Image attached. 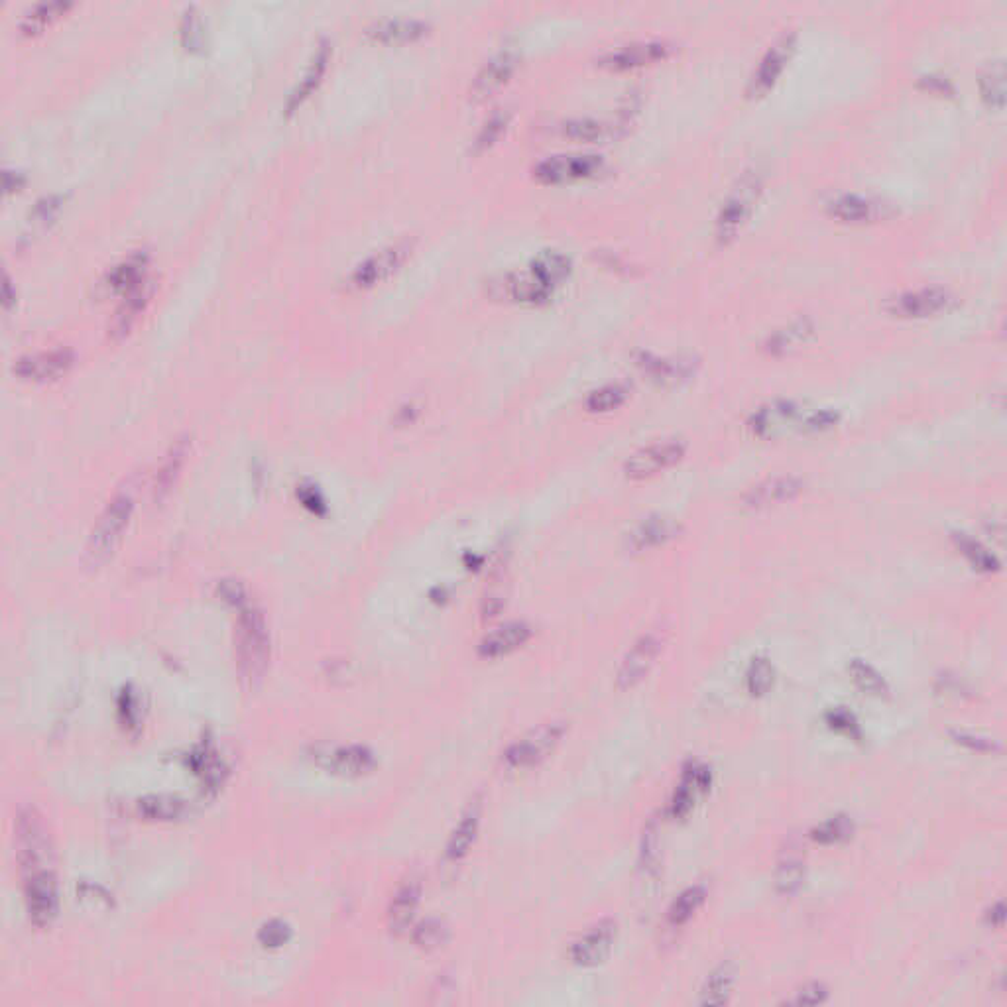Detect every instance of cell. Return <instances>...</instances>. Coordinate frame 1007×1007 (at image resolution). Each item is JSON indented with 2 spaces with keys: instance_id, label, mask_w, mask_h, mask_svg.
Here are the masks:
<instances>
[{
  "instance_id": "cell-1",
  "label": "cell",
  "mask_w": 1007,
  "mask_h": 1007,
  "mask_svg": "<svg viewBox=\"0 0 1007 1007\" xmlns=\"http://www.w3.org/2000/svg\"><path fill=\"white\" fill-rule=\"evenodd\" d=\"M225 600L233 602L240 608V618H238V653H240V665L246 673L248 679H258L270 657V638H268V628L264 622V616L250 606H244V591L240 585L231 583V593L223 591Z\"/></svg>"
},
{
  "instance_id": "cell-2",
  "label": "cell",
  "mask_w": 1007,
  "mask_h": 1007,
  "mask_svg": "<svg viewBox=\"0 0 1007 1007\" xmlns=\"http://www.w3.org/2000/svg\"><path fill=\"white\" fill-rule=\"evenodd\" d=\"M132 512H134V492L132 486L126 484L109 502V506L105 508V512L101 514L99 522L91 532L85 551V561L91 569L105 565L115 555L122 541V535L130 524Z\"/></svg>"
},
{
  "instance_id": "cell-3",
  "label": "cell",
  "mask_w": 1007,
  "mask_h": 1007,
  "mask_svg": "<svg viewBox=\"0 0 1007 1007\" xmlns=\"http://www.w3.org/2000/svg\"><path fill=\"white\" fill-rule=\"evenodd\" d=\"M16 834V856L22 870V878L54 870V850L52 838L46 829L44 819L36 809H22L14 825Z\"/></svg>"
},
{
  "instance_id": "cell-4",
  "label": "cell",
  "mask_w": 1007,
  "mask_h": 1007,
  "mask_svg": "<svg viewBox=\"0 0 1007 1007\" xmlns=\"http://www.w3.org/2000/svg\"><path fill=\"white\" fill-rule=\"evenodd\" d=\"M417 238L402 237L362 258L347 278L349 290H368L388 280L412 256Z\"/></svg>"
},
{
  "instance_id": "cell-5",
  "label": "cell",
  "mask_w": 1007,
  "mask_h": 1007,
  "mask_svg": "<svg viewBox=\"0 0 1007 1007\" xmlns=\"http://www.w3.org/2000/svg\"><path fill=\"white\" fill-rule=\"evenodd\" d=\"M565 734L567 724L563 720L543 722L508 746V750L504 752V762L510 770L537 768L559 748Z\"/></svg>"
},
{
  "instance_id": "cell-6",
  "label": "cell",
  "mask_w": 1007,
  "mask_h": 1007,
  "mask_svg": "<svg viewBox=\"0 0 1007 1007\" xmlns=\"http://www.w3.org/2000/svg\"><path fill=\"white\" fill-rule=\"evenodd\" d=\"M762 195V178L756 174H746L738 185L724 199L714 225V235L720 242H728L736 237L744 225L750 221L758 199Z\"/></svg>"
},
{
  "instance_id": "cell-7",
  "label": "cell",
  "mask_w": 1007,
  "mask_h": 1007,
  "mask_svg": "<svg viewBox=\"0 0 1007 1007\" xmlns=\"http://www.w3.org/2000/svg\"><path fill=\"white\" fill-rule=\"evenodd\" d=\"M687 455V443L683 439H659L632 453L624 463V474L628 480L644 482L677 467Z\"/></svg>"
},
{
  "instance_id": "cell-8",
  "label": "cell",
  "mask_w": 1007,
  "mask_h": 1007,
  "mask_svg": "<svg viewBox=\"0 0 1007 1007\" xmlns=\"http://www.w3.org/2000/svg\"><path fill=\"white\" fill-rule=\"evenodd\" d=\"M604 170V158L598 154H557L539 160L534 178L541 183H565L598 176Z\"/></svg>"
},
{
  "instance_id": "cell-9",
  "label": "cell",
  "mask_w": 1007,
  "mask_h": 1007,
  "mask_svg": "<svg viewBox=\"0 0 1007 1007\" xmlns=\"http://www.w3.org/2000/svg\"><path fill=\"white\" fill-rule=\"evenodd\" d=\"M663 652V636L659 632H648L636 640L628 650L616 673V687L628 691L638 687L650 673L657 657Z\"/></svg>"
},
{
  "instance_id": "cell-10",
  "label": "cell",
  "mask_w": 1007,
  "mask_h": 1007,
  "mask_svg": "<svg viewBox=\"0 0 1007 1007\" xmlns=\"http://www.w3.org/2000/svg\"><path fill=\"white\" fill-rule=\"evenodd\" d=\"M618 925L612 919H602L581 933L569 948V958L575 966L594 968L604 964L616 943Z\"/></svg>"
},
{
  "instance_id": "cell-11",
  "label": "cell",
  "mask_w": 1007,
  "mask_h": 1007,
  "mask_svg": "<svg viewBox=\"0 0 1007 1007\" xmlns=\"http://www.w3.org/2000/svg\"><path fill=\"white\" fill-rule=\"evenodd\" d=\"M805 492V480L793 474H777L748 488L742 506L750 512H764L797 500Z\"/></svg>"
},
{
  "instance_id": "cell-12",
  "label": "cell",
  "mask_w": 1007,
  "mask_h": 1007,
  "mask_svg": "<svg viewBox=\"0 0 1007 1007\" xmlns=\"http://www.w3.org/2000/svg\"><path fill=\"white\" fill-rule=\"evenodd\" d=\"M712 783V773L711 768L699 764V762H689L685 768H683V773H681V779L673 791V797H671V803H669V817L673 821H683L691 815V811L695 809L697 801L701 797H705L711 789Z\"/></svg>"
},
{
  "instance_id": "cell-13",
  "label": "cell",
  "mask_w": 1007,
  "mask_h": 1007,
  "mask_svg": "<svg viewBox=\"0 0 1007 1007\" xmlns=\"http://www.w3.org/2000/svg\"><path fill=\"white\" fill-rule=\"evenodd\" d=\"M673 52V46L663 42V40H648V42H632L624 46H616L612 50H606L600 58L598 65L610 71H628L644 65H652L657 61L667 60L669 54Z\"/></svg>"
},
{
  "instance_id": "cell-14",
  "label": "cell",
  "mask_w": 1007,
  "mask_h": 1007,
  "mask_svg": "<svg viewBox=\"0 0 1007 1007\" xmlns=\"http://www.w3.org/2000/svg\"><path fill=\"white\" fill-rule=\"evenodd\" d=\"M520 56L516 50H500L488 61L482 63V67L476 71L471 83V99L473 101H484L492 95H496L500 89H504L514 73L518 71Z\"/></svg>"
},
{
  "instance_id": "cell-15",
  "label": "cell",
  "mask_w": 1007,
  "mask_h": 1007,
  "mask_svg": "<svg viewBox=\"0 0 1007 1007\" xmlns=\"http://www.w3.org/2000/svg\"><path fill=\"white\" fill-rule=\"evenodd\" d=\"M24 901L34 925L46 927L58 915V884L54 870L24 878Z\"/></svg>"
},
{
  "instance_id": "cell-16",
  "label": "cell",
  "mask_w": 1007,
  "mask_h": 1007,
  "mask_svg": "<svg viewBox=\"0 0 1007 1007\" xmlns=\"http://www.w3.org/2000/svg\"><path fill=\"white\" fill-rule=\"evenodd\" d=\"M952 296L945 288H921L903 292L889 301V313L899 319H927L947 311Z\"/></svg>"
},
{
  "instance_id": "cell-17",
  "label": "cell",
  "mask_w": 1007,
  "mask_h": 1007,
  "mask_svg": "<svg viewBox=\"0 0 1007 1007\" xmlns=\"http://www.w3.org/2000/svg\"><path fill=\"white\" fill-rule=\"evenodd\" d=\"M73 360L75 355L67 347L38 351L18 358L14 362V374L32 382H46L65 374L71 368Z\"/></svg>"
},
{
  "instance_id": "cell-18",
  "label": "cell",
  "mask_w": 1007,
  "mask_h": 1007,
  "mask_svg": "<svg viewBox=\"0 0 1007 1007\" xmlns=\"http://www.w3.org/2000/svg\"><path fill=\"white\" fill-rule=\"evenodd\" d=\"M795 50V34H783L779 36L770 46V50L764 54L760 60V65L756 73L750 79L748 85V95L750 97H762L775 85L777 77L783 73L785 63L791 58Z\"/></svg>"
},
{
  "instance_id": "cell-19",
  "label": "cell",
  "mask_w": 1007,
  "mask_h": 1007,
  "mask_svg": "<svg viewBox=\"0 0 1007 1007\" xmlns=\"http://www.w3.org/2000/svg\"><path fill=\"white\" fill-rule=\"evenodd\" d=\"M148 250H130L117 264H113L101 278V288L109 294H126L146 278Z\"/></svg>"
},
{
  "instance_id": "cell-20",
  "label": "cell",
  "mask_w": 1007,
  "mask_h": 1007,
  "mask_svg": "<svg viewBox=\"0 0 1007 1007\" xmlns=\"http://www.w3.org/2000/svg\"><path fill=\"white\" fill-rule=\"evenodd\" d=\"M431 32V24L423 18H380L372 22L364 34L380 44H406L425 38Z\"/></svg>"
},
{
  "instance_id": "cell-21",
  "label": "cell",
  "mask_w": 1007,
  "mask_h": 1007,
  "mask_svg": "<svg viewBox=\"0 0 1007 1007\" xmlns=\"http://www.w3.org/2000/svg\"><path fill=\"white\" fill-rule=\"evenodd\" d=\"M534 636V630L526 622H510L494 632L486 634L478 646V655L484 659H502L522 650Z\"/></svg>"
},
{
  "instance_id": "cell-22",
  "label": "cell",
  "mask_w": 1007,
  "mask_h": 1007,
  "mask_svg": "<svg viewBox=\"0 0 1007 1007\" xmlns=\"http://www.w3.org/2000/svg\"><path fill=\"white\" fill-rule=\"evenodd\" d=\"M886 209H888L886 203L872 199V197H866V195H856V193L838 195L829 203V213L834 219H838L842 223H854V225L878 221V219L886 217Z\"/></svg>"
},
{
  "instance_id": "cell-23",
  "label": "cell",
  "mask_w": 1007,
  "mask_h": 1007,
  "mask_svg": "<svg viewBox=\"0 0 1007 1007\" xmlns=\"http://www.w3.org/2000/svg\"><path fill=\"white\" fill-rule=\"evenodd\" d=\"M331 42L329 40H321L311 56V60L307 63L301 79L297 81L296 87L292 89V93L288 95V101H286V113H294L297 107L319 87L325 71H327V65H329V60H331Z\"/></svg>"
},
{
  "instance_id": "cell-24",
  "label": "cell",
  "mask_w": 1007,
  "mask_h": 1007,
  "mask_svg": "<svg viewBox=\"0 0 1007 1007\" xmlns=\"http://www.w3.org/2000/svg\"><path fill=\"white\" fill-rule=\"evenodd\" d=\"M807 876V864H805V854L801 852V846L795 842H787V846L781 850L777 868H775V888L781 895H795L805 884Z\"/></svg>"
},
{
  "instance_id": "cell-25",
  "label": "cell",
  "mask_w": 1007,
  "mask_h": 1007,
  "mask_svg": "<svg viewBox=\"0 0 1007 1007\" xmlns=\"http://www.w3.org/2000/svg\"><path fill=\"white\" fill-rule=\"evenodd\" d=\"M419 899H421L419 880L410 878L408 882H404L398 888L392 903H390V909H388V927H390L392 935L402 937L410 931V927L414 923L415 911L419 907Z\"/></svg>"
},
{
  "instance_id": "cell-26",
  "label": "cell",
  "mask_w": 1007,
  "mask_h": 1007,
  "mask_svg": "<svg viewBox=\"0 0 1007 1007\" xmlns=\"http://www.w3.org/2000/svg\"><path fill=\"white\" fill-rule=\"evenodd\" d=\"M502 290L516 303L543 305L553 296V288L541 282L534 272H512L502 278Z\"/></svg>"
},
{
  "instance_id": "cell-27",
  "label": "cell",
  "mask_w": 1007,
  "mask_h": 1007,
  "mask_svg": "<svg viewBox=\"0 0 1007 1007\" xmlns=\"http://www.w3.org/2000/svg\"><path fill=\"white\" fill-rule=\"evenodd\" d=\"M736 976L738 968L734 962H720L701 986V1006H726L734 994Z\"/></svg>"
},
{
  "instance_id": "cell-28",
  "label": "cell",
  "mask_w": 1007,
  "mask_h": 1007,
  "mask_svg": "<svg viewBox=\"0 0 1007 1007\" xmlns=\"http://www.w3.org/2000/svg\"><path fill=\"white\" fill-rule=\"evenodd\" d=\"M638 366L659 384H677L691 378L693 374V360L689 358H665L642 353L638 358Z\"/></svg>"
},
{
  "instance_id": "cell-29",
  "label": "cell",
  "mask_w": 1007,
  "mask_h": 1007,
  "mask_svg": "<svg viewBox=\"0 0 1007 1007\" xmlns=\"http://www.w3.org/2000/svg\"><path fill=\"white\" fill-rule=\"evenodd\" d=\"M679 534V524L667 516H650L640 522L630 534V547L634 551H648L653 547L665 545L675 535Z\"/></svg>"
},
{
  "instance_id": "cell-30",
  "label": "cell",
  "mask_w": 1007,
  "mask_h": 1007,
  "mask_svg": "<svg viewBox=\"0 0 1007 1007\" xmlns=\"http://www.w3.org/2000/svg\"><path fill=\"white\" fill-rule=\"evenodd\" d=\"M815 335V325L811 319L803 317V319H795L791 323H787L785 327L777 329L775 333H771L766 341V351L770 355L781 356L789 355L797 349H801L803 345H807Z\"/></svg>"
},
{
  "instance_id": "cell-31",
  "label": "cell",
  "mask_w": 1007,
  "mask_h": 1007,
  "mask_svg": "<svg viewBox=\"0 0 1007 1007\" xmlns=\"http://www.w3.org/2000/svg\"><path fill=\"white\" fill-rule=\"evenodd\" d=\"M480 819H482V805L476 799L469 805V809L463 813L459 825L453 830L449 844H447V858L453 862L463 860L476 842L478 829H480Z\"/></svg>"
},
{
  "instance_id": "cell-32",
  "label": "cell",
  "mask_w": 1007,
  "mask_h": 1007,
  "mask_svg": "<svg viewBox=\"0 0 1007 1007\" xmlns=\"http://www.w3.org/2000/svg\"><path fill=\"white\" fill-rule=\"evenodd\" d=\"M321 758V766L341 775H364L374 770V758L368 750L360 746L335 748Z\"/></svg>"
},
{
  "instance_id": "cell-33",
  "label": "cell",
  "mask_w": 1007,
  "mask_h": 1007,
  "mask_svg": "<svg viewBox=\"0 0 1007 1007\" xmlns=\"http://www.w3.org/2000/svg\"><path fill=\"white\" fill-rule=\"evenodd\" d=\"M620 126L614 122L604 119H594V117H575V119L563 120L559 124V132L571 140L579 142H602L606 138H612Z\"/></svg>"
},
{
  "instance_id": "cell-34",
  "label": "cell",
  "mask_w": 1007,
  "mask_h": 1007,
  "mask_svg": "<svg viewBox=\"0 0 1007 1007\" xmlns=\"http://www.w3.org/2000/svg\"><path fill=\"white\" fill-rule=\"evenodd\" d=\"M571 268V258L561 250H543L530 264V272H534L541 282H545L553 290L571 274Z\"/></svg>"
},
{
  "instance_id": "cell-35",
  "label": "cell",
  "mask_w": 1007,
  "mask_h": 1007,
  "mask_svg": "<svg viewBox=\"0 0 1007 1007\" xmlns=\"http://www.w3.org/2000/svg\"><path fill=\"white\" fill-rule=\"evenodd\" d=\"M152 294H154V282L148 276L136 288H132L130 292H126L124 294V303L120 305L117 317L113 321V333L124 335L132 327V323L136 321L138 313L146 307V303L150 301Z\"/></svg>"
},
{
  "instance_id": "cell-36",
  "label": "cell",
  "mask_w": 1007,
  "mask_h": 1007,
  "mask_svg": "<svg viewBox=\"0 0 1007 1007\" xmlns=\"http://www.w3.org/2000/svg\"><path fill=\"white\" fill-rule=\"evenodd\" d=\"M69 8H73V2H69V0H44V2H38V4L30 6L22 14V18L18 22V28L24 34H38L46 26H50L54 20H58L60 16H63Z\"/></svg>"
},
{
  "instance_id": "cell-37",
  "label": "cell",
  "mask_w": 1007,
  "mask_h": 1007,
  "mask_svg": "<svg viewBox=\"0 0 1007 1007\" xmlns=\"http://www.w3.org/2000/svg\"><path fill=\"white\" fill-rule=\"evenodd\" d=\"M952 543L958 549V553L970 563V567L974 571L986 573V575L1000 571L998 557L990 549H986L980 541H976L974 537L966 534H954L952 535Z\"/></svg>"
},
{
  "instance_id": "cell-38",
  "label": "cell",
  "mask_w": 1007,
  "mask_h": 1007,
  "mask_svg": "<svg viewBox=\"0 0 1007 1007\" xmlns=\"http://www.w3.org/2000/svg\"><path fill=\"white\" fill-rule=\"evenodd\" d=\"M705 901H707V889L703 886H691V888L685 889L667 909V923L673 929L687 925L697 915V911L705 905Z\"/></svg>"
},
{
  "instance_id": "cell-39",
  "label": "cell",
  "mask_w": 1007,
  "mask_h": 1007,
  "mask_svg": "<svg viewBox=\"0 0 1007 1007\" xmlns=\"http://www.w3.org/2000/svg\"><path fill=\"white\" fill-rule=\"evenodd\" d=\"M848 675L852 679V683L864 693V695H870V697H878V699H886L889 695L888 681L882 677V673L870 665L868 661L864 659H852L850 665H848Z\"/></svg>"
},
{
  "instance_id": "cell-40",
  "label": "cell",
  "mask_w": 1007,
  "mask_h": 1007,
  "mask_svg": "<svg viewBox=\"0 0 1007 1007\" xmlns=\"http://www.w3.org/2000/svg\"><path fill=\"white\" fill-rule=\"evenodd\" d=\"M795 414H797V410L793 404H787V402L771 404V406H766L760 412L752 415L748 427L752 429L754 435L768 437L775 429L787 425L795 417Z\"/></svg>"
},
{
  "instance_id": "cell-41",
  "label": "cell",
  "mask_w": 1007,
  "mask_h": 1007,
  "mask_svg": "<svg viewBox=\"0 0 1007 1007\" xmlns=\"http://www.w3.org/2000/svg\"><path fill=\"white\" fill-rule=\"evenodd\" d=\"M980 93L990 107L1002 109L1006 103V71L1002 61H992L980 75Z\"/></svg>"
},
{
  "instance_id": "cell-42",
  "label": "cell",
  "mask_w": 1007,
  "mask_h": 1007,
  "mask_svg": "<svg viewBox=\"0 0 1007 1007\" xmlns=\"http://www.w3.org/2000/svg\"><path fill=\"white\" fill-rule=\"evenodd\" d=\"M852 834H854V823L848 815H834L809 832L811 840L821 846L842 844V842L850 840Z\"/></svg>"
},
{
  "instance_id": "cell-43",
  "label": "cell",
  "mask_w": 1007,
  "mask_h": 1007,
  "mask_svg": "<svg viewBox=\"0 0 1007 1007\" xmlns=\"http://www.w3.org/2000/svg\"><path fill=\"white\" fill-rule=\"evenodd\" d=\"M775 683V669L766 655H756L746 671V689L752 697H766Z\"/></svg>"
},
{
  "instance_id": "cell-44",
  "label": "cell",
  "mask_w": 1007,
  "mask_h": 1007,
  "mask_svg": "<svg viewBox=\"0 0 1007 1007\" xmlns=\"http://www.w3.org/2000/svg\"><path fill=\"white\" fill-rule=\"evenodd\" d=\"M138 813L148 821H174L183 815V803L166 795L146 797L138 801Z\"/></svg>"
},
{
  "instance_id": "cell-45",
  "label": "cell",
  "mask_w": 1007,
  "mask_h": 1007,
  "mask_svg": "<svg viewBox=\"0 0 1007 1007\" xmlns=\"http://www.w3.org/2000/svg\"><path fill=\"white\" fill-rule=\"evenodd\" d=\"M626 398H628V392L624 386L604 384L587 396L585 408L591 414H608V412L618 410L626 402Z\"/></svg>"
},
{
  "instance_id": "cell-46",
  "label": "cell",
  "mask_w": 1007,
  "mask_h": 1007,
  "mask_svg": "<svg viewBox=\"0 0 1007 1007\" xmlns=\"http://www.w3.org/2000/svg\"><path fill=\"white\" fill-rule=\"evenodd\" d=\"M510 119H512L510 111H506V109L494 111L488 119L482 122L480 130L476 132L473 142L474 150L476 152H484V150L492 148L500 140V136L506 132Z\"/></svg>"
},
{
  "instance_id": "cell-47",
  "label": "cell",
  "mask_w": 1007,
  "mask_h": 1007,
  "mask_svg": "<svg viewBox=\"0 0 1007 1007\" xmlns=\"http://www.w3.org/2000/svg\"><path fill=\"white\" fill-rule=\"evenodd\" d=\"M825 722H827L830 730H834V732H838L842 736H848L852 740H862V730H860L858 718L848 711V709H844V707L830 709L825 714Z\"/></svg>"
},
{
  "instance_id": "cell-48",
  "label": "cell",
  "mask_w": 1007,
  "mask_h": 1007,
  "mask_svg": "<svg viewBox=\"0 0 1007 1007\" xmlns=\"http://www.w3.org/2000/svg\"><path fill=\"white\" fill-rule=\"evenodd\" d=\"M449 939V931L441 921H425L415 929V945L423 950H435L441 948Z\"/></svg>"
},
{
  "instance_id": "cell-49",
  "label": "cell",
  "mask_w": 1007,
  "mask_h": 1007,
  "mask_svg": "<svg viewBox=\"0 0 1007 1007\" xmlns=\"http://www.w3.org/2000/svg\"><path fill=\"white\" fill-rule=\"evenodd\" d=\"M181 40L187 46V50H195L203 44L205 32H203V22L201 16L197 14L195 6H187L181 18Z\"/></svg>"
},
{
  "instance_id": "cell-50",
  "label": "cell",
  "mask_w": 1007,
  "mask_h": 1007,
  "mask_svg": "<svg viewBox=\"0 0 1007 1007\" xmlns=\"http://www.w3.org/2000/svg\"><path fill=\"white\" fill-rule=\"evenodd\" d=\"M950 738L954 744L970 750V752H976V754H998L1002 752V746L992 740V738H986V736H978V734H972V732H950Z\"/></svg>"
},
{
  "instance_id": "cell-51",
  "label": "cell",
  "mask_w": 1007,
  "mask_h": 1007,
  "mask_svg": "<svg viewBox=\"0 0 1007 1007\" xmlns=\"http://www.w3.org/2000/svg\"><path fill=\"white\" fill-rule=\"evenodd\" d=\"M827 1000H829L827 986L821 982H811V984L803 986L801 990H797L795 996L791 1000H787L785 1004H789V1006H821Z\"/></svg>"
},
{
  "instance_id": "cell-52",
  "label": "cell",
  "mask_w": 1007,
  "mask_h": 1007,
  "mask_svg": "<svg viewBox=\"0 0 1007 1007\" xmlns=\"http://www.w3.org/2000/svg\"><path fill=\"white\" fill-rule=\"evenodd\" d=\"M258 939H260V943H262L264 947H284V945L292 939V929H290V925H288V923H284V921H270V923H266V925L260 929Z\"/></svg>"
},
{
  "instance_id": "cell-53",
  "label": "cell",
  "mask_w": 1007,
  "mask_h": 1007,
  "mask_svg": "<svg viewBox=\"0 0 1007 1007\" xmlns=\"http://www.w3.org/2000/svg\"><path fill=\"white\" fill-rule=\"evenodd\" d=\"M63 199H65V195H61V193H52V195L42 197V199L36 203V207H34V211H32V217H34L36 221H48V219H52V217H54V213L60 209Z\"/></svg>"
},
{
  "instance_id": "cell-54",
  "label": "cell",
  "mask_w": 1007,
  "mask_h": 1007,
  "mask_svg": "<svg viewBox=\"0 0 1007 1007\" xmlns=\"http://www.w3.org/2000/svg\"><path fill=\"white\" fill-rule=\"evenodd\" d=\"M840 415L832 410H821V412H815L813 415H809V419L805 421V427L811 429V431H825V429H830L838 423Z\"/></svg>"
},
{
  "instance_id": "cell-55",
  "label": "cell",
  "mask_w": 1007,
  "mask_h": 1007,
  "mask_svg": "<svg viewBox=\"0 0 1007 1007\" xmlns=\"http://www.w3.org/2000/svg\"><path fill=\"white\" fill-rule=\"evenodd\" d=\"M986 921L996 927V929H1002L1004 923H1006V907H1004V901H998L992 905V909L986 913Z\"/></svg>"
}]
</instances>
